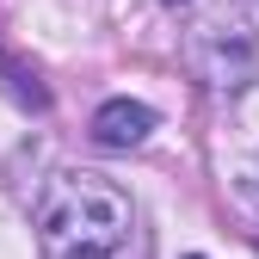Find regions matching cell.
<instances>
[{"instance_id": "obj_4", "label": "cell", "mask_w": 259, "mask_h": 259, "mask_svg": "<svg viewBox=\"0 0 259 259\" xmlns=\"http://www.w3.org/2000/svg\"><path fill=\"white\" fill-rule=\"evenodd\" d=\"M0 74H7V93H13V99H19L25 111H50V87H44L37 74H31L19 56H0Z\"/></svg>"}, {"instance_id": "obj_1", "label": "cell", "mask_w": 259, "mask_h": 259, "mask_svg": "<svg viewBox=\"0 0 259 259\" xmlns=\"http://www.w3.org/2000/svg\"><path fill=\"white\" fill-rule=\"evenodd\" d=\"M130 241V198L105 173H62L44 191L37 247L44 259H117Z\"/></svg>"}, {"instance_id": "obj_6", "label": "cell", "mask_w": 259, "mask_h": 259, "mask_svg": "<svg viewBox=\"0 0 259 259\" xmlns=\"http://www.w3.org/2000/svg\"><path fill=\"white\" fill-rule=\"evenodd\" d=\"M191 259H204V253H191Z\"/></svg>"}, {"instance_id": "obj_3", "label": "cell", "mask_w": 259, "mask_h": 259, "mask_svg": "<svg viewBox=\"0 0 259 259\" xmlns=\"http://www.w3.org/2000/svg\"><path fill=\"white\" fill-rule=\"evenodd\" d=\"M148 130H154V111L142 99H105L93 111V142L99 148H136V142H148Z\"/></svg>"}, {"instance_id": "obj_2", "label": "cell", "mask_w": 259, "mask_h": 259, "mask_svg": "<svg viewBox=\"0 0 259 259\" xmlns=\"http://www.w3.org/2000/svg\"><path fill=\"white\" fill-rule=\"evenodd\" d=\"M191 68L210 93L235 99L259 80V31L241 19V13H216L191 31Z\"/></svg>"}, {"instance_id": "obj_5", "label": "cell", "mask_w": 259, "mask_h": 259, "mask_svg": "<svg viewBox=\"0 0 259 259\" xmlns=\"http://www.w3.org/2000/svg\"><path fill=\"white\" fill-rule=\"evenodd\" d=\"M167 7H185V0H167Z\"/></svg>"}]
</instances>
